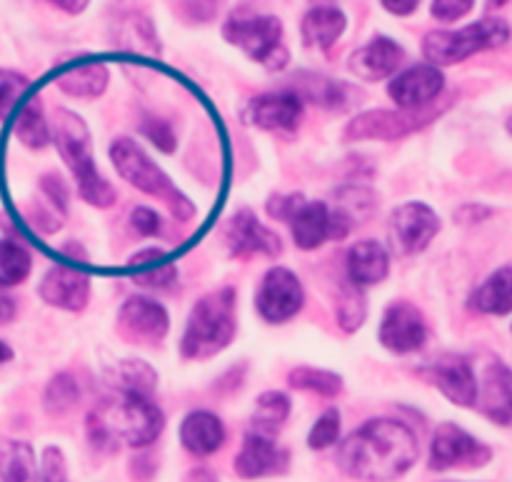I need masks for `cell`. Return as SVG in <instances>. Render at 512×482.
<instances>
[{"instance_id":"22","label":"cell","mask_w":512,"mask_h":482,"mask_svg":"<svg viewBox=\"0 0 512 482\" xmlns=\"http://www.w3.org/2000/svg\"><path fill=\"white\" fill-rule=\"evenodd\" d=\"M50 80H55V85L70 98L93 100L108 88L110 70L100 58H75L53 70Z\"/></svg>"},{"instance_id":"41","label":"cell","mask_w":512,"mask_h":482,"mask_svg":"<svg viewBox=\"0 0 512 482\" xmlns=\"http://www.w3.org/2000/svg\"><path fill=\"white\" fill-rule=\"evenodd\" d=\"M140 135L163 155H173L178 150V135L175 128L163 118H143L138 125Z\"/></svg>"},{"instance_id":"5","label":"cell","mask_w":512,"mask_h":482,"mask_svg":"<svg viewBox=\"0 0 512 482\" xmlns=\"http://www.w3.org/2000/svg\"><path fill=\"white\" fill-rule=\"evenodd\" d=\"M108 158L113 163L115 173L133 185L140 193L150 195V198L160 200L165 208L170 210L175 220L188 223L195 215V203L170 180V175L145 153L140 143L133 138H115L108 148Z\"/></svg>"},{"instance_id":"3","label":"cell","mask_w":512,"mask_h":482,"mask_svg":"<svg viewBox=\"0 0 512 482\" xmlns=\"http://www.w3.org/2000/svg\"><path fill=\"white\" fill-rule=\"evenodd\" d=\"M50 128H53V145L58 148L65 168L73 173L80 200L88 203L90 208L98 210L115 205L118 190L113 188V183L108 178H103V173L95 165L93 140H90L88 123L80 115H75L73 110L60 108L55 113V120L50 123Z\"/></svg>"},{"instance_id":"34","label":"cell","mask_w":512,"mask_h":482,"mask_svg":"<svg viewBox=\"0 0 512 482\" xmlns=\"http://www.w3.org/2000/svg\"><path fill=\"white\" fill-rule=\"evenodd\" d=\"M288 385L298 393H313L320 398H338L345 390L343 375L328 368H315V365H298L290 370Z\"/></svg>"},{"instance_id":"31","label":"cell","mask_w":512,"mask_h":482,"mask_svg":"<svg viewBox=\"0 0 512 482\" xmlns=\"http://www.w3.org/2000/svg\"><path fill=\"white\" fill-rule=\"evenodd\" d=\"M295 93H298L303 100L305 98L313 100V103H318L320 108L325 110H345L355 98V90L350 88L348 83L325 78V75H315V73L300 75V85Z\"/></svg>"},{"instance_id":"32","label":"cell","mask_w":512,"mask_h":482,"mask_svg":"<svg viewBox=\"0 0 512 482\" xmlns=\"http://www.w3.org/2000/svg\"><path fill=\"white\" fill-rule=\"evenodd\" d=\"M108 378L118 393H138L150 395V398H153L160 383L158 370L140 358L118 360V363L108 370Z\"/></svg>"},{"instance_id":"9","label":"cell","mask_w":512,"mask_h":482,"mask_svg":"<svg viewBox=\"0 0 512 482\" xmlns=\"http://www.w3.org/2000/svg\"><path fill=\"white\" fill-rule=\"evenodd\" d=\"M255 313L268 325H285L305 308V285L288 265H273L255 288Z\"/></svg>"},{"instance_id":"29","label":"cell","mask_w":512,"mask_h":482,"mask_svg":"<svg viewBox=\"0 0 512 482\" xmlns=\"http://www.w3.org/2000/svg\"><path fill=\"white\" fill-rule=\"evenodd\" d=\"M8 130L28 150H45L48 145H53V128H50V120L45 118L43 105L35 93H30L15 108V113L8 118Z\"/></svg>"},{"instance_id":"17","label":"cell","mask_w":512,"mask_h":482,"mask_svg":"<svg viewBox=\"0 0 512 482\" xmlns=\"http://www.w3.org/2000/svg\"><path fill=\"white\" fill-rule=\"evenodd\" d=\"M225 248L233 258H275L283 250V240L275 230H270L253 210L243 208L225 223L223 228Z\"/></svg>"},{"instance_id":"28","label":"cell","mask_w":512,"mask_h":482,"mask_svg":"<svg viewBox=\"0 0 512 482\" xmlns=\"http://www.w3.org/2000/svg\"><path fill=\"white\" fill-rule=\"evenodd\" d=\"M468 308L478 315H490V318H508V315H512V265L495 268L470 293Z\"/></svg>"},{"instance_id":"54","label":"cell","mask_w":512,"mask_h":482,"mask_svg":"<svg viewBox=\"0 0 512 482\" xmlns=\"http://www.w3.org/2000/svg\"><path fill=\"white\" fill-rule=\"evenodd\" d=\"M488 3H490V5H495V8H500V5H508L510 0H488Z\"/></svg>"},{"instance_id":"19","label":"cell","mask_w":512,"mask_h":482,"mask_svg":"<svg viewBox=\"0 0 512 482\" xmlns=\"http://www.w3.org/2000/svg\"><path fill=\"white\" fill-rule=\"evenodd\" d=\"M118 328L130 340L143 345H158L170 333V313L158 298L130 295L118 308Z\"/></svg>"},{"instance_id":"27","label":"cell","mask_w":512,"mask_h":482,"mask_svg":"<svg viewBox=\"0 0 512 482\" xmlns=\"http://www.w3.org/2000/svg\"><path fill=\"white\" fill-rule=\"evenodd\" d=\"M348 30V15L338 5H315L300 20V40L310 50H330Z\"/></svg>"},{"instance_id":"39","label":"cell","mask_w":512,"mask_h":482,"mask_svg":"<svg viewBox=\"0 0 512 482\" xmlns=\"http://www.w3.org/2000/svg\"><path fill=\"white\" fill-rule=\"evenodd\" d=\"M30 93H33V83L23 73L0 68V120H8Z\"/></svg>"},{"instance_id":"46","label":"cell","mask_w":512,"mask_h":482,"mask_svg":"<svg viewBox=\"0 0 512 482\" xmlns=\"http://www.w3.org/2000/svg\"><path fill=\"white\" fill-rule=\"evenodd\" d=\"M475 8V0H433L430 3V15L438 23H458L470 10Z\"/></svg>"},{"instance_id":"47","label":"cell","mask_w":512,"mask_h":482,"mask_svg":"<svg viewBox=\"0 0 512 482\" xmlns=\"http://www.w3.org/2000/svg\"><path fill=\"white\" fill-rule=\"evenodd\" d=\"M493 215V208L483 203H468V205H460L455 210V223H463V225H475V223H483Z\"/></svg>"},{"instance_id":"45","label":"cell","mask_w":512,"mask_h":482,"mask_svg":"<svg viewBox=\"0 0 512 482\" xmlns=\"http://www.w3.org/2000/svg\"><path fill=\"white\" fill-rule=\"evenodd\" d=\"M130 228L140 235V238H158L163 230V218L150 205H135L130 210Z\"/></svg>"},{"instance_id":"37","label":"cell","mask_w":512,"mask_h":482,"mask_svg":"<svg viewBox=\"0 0 512 482\" xmlns=\"http://www.w3.org/2000/svg\"><path fill=\"white\" fill-rule=\"evenodd\" d=\"M80 403V385L70 373H55L43 390V410L53 418L68 415Z\"/></svg>"},{"instance_id":"13","label":"cell","mask_w":512,"mask_h":482,"mask_svg":"<svg viewBox=\"0 0 512 482\" xmlns=\"http://www.w3.org/2000/svg\"><path fill=\"white\" fill-rule=\"evenodd\" d=\"M388 228L393 248L410 258V255L425 253L433 245L440 228H443V220L433 205L423 203V200H408L390 213Z\"/></svg>"},{"instance_id":"40","label":"cell","mask_w":512,"mask_h":482,"mask_svg":"<svg viewBox=\"0 0 512 482\" xmlns=\"http://www.w3.org/2000/svg\"><path fill=\"white\" fill-rule=\"evenodd\" d=\"M335 200H338V208L353 218L355 225H358L360 220L368 218L370 210L375 208L373 190L363 188V185H348V188H340V193H335Z\"/></svg>"},{"instance_id":"36","label":"cell","mask_w":512,"mask_h":482,"mask_svg":"<svg viewBox=\"0 0 512 482\" xmlns=\"http://www.w3.org/2000/svg\"><path fill=\"white\" fill-rule=\"evenodd\" d=\"M33 270V255L18 240L0 238V288L10 290L25 283Z\"/></svg>"},{"instance_id":"21","label":"cell","mask_w":512,"mask_h":482,"mask_svg":"<svg viewBox=\"0 0 512 482\" xmlns=\"http://www.w3.org/2000/svg\"><path fill=\"white\" fill-rule=\"evenodd\" d=\"M178 443L193 458H210L228 443V428L213 410L195 408L183 415L178 425Z\"/></svg>"},{"instance_id":"24","label":"cell","mask_w":512,"mask_h":482,"mask_svg":"<svg viewBox=\"0 0 512 482\" xmlns=\"http://www.w3.org/2000/svg\"><path fill=\"white\" fill-rule=\"evenodd\" d=\"M478 408L490 423L512 425V368L503 360H493L480 380Z\"/></svg>"},{"instance_id":"50","label":"cell","mask_w":512,"mask_h":482,"mask_svg":"<svg viewBox=\"0 0 512 482\" xmlns=\"http://www.w3.org/2000/svg\"><path fill=\"white\" fill-rule=\"evenodd\" d=\"M15 315H18V303H15V298L8 290L0 288V325L13 323Z\"/></svg>"},{"instance_id":"42","label":"cell","mask_w":512,"mask_h":482,"mask_svg":"<svg viewBox=\"0 0 512 482\" xmlns=\"http://www.w3.org/2000/svg\"><path fill=\"white\" fill-rule=\"evenodd\" d=\"M38 482H73L68 475V460L58 445H48L40 453Z\"/></svg>"},{"instance_id":"6","label":"cell","mask_w":512,"mask_h":482,"mask_svg":"<svg viewBox=\"0 0 512 482\" xmlns=\"http://www.w3.org/2000/svg\"><path fill=\"white\" fill-rule=\"evenodd\" d=\"M510 25L503 18H480L463 28H443L430 30L423 38V58L425 63L448 68L458 65L483 50H498L510 43Z\"/></svg>"},{"instance_id":"48","label":"cell","mask_w":512,"mask_h":482,"mask_svg":"<svg viewBox=\"0 0 512 482\" xmlns=\"http://www.w3.org/2000/svg\"><path fill=\"white\" fill-rule=\"evenodd\" d=\"M215 10H218V0H185V13L198 23L213 20Z\"/></svg>"},{"instance_id":"33","label":"cell","mask_w":512,"mask_h":482,"mask_svg":"<svg viewBox=\"0 0 512 482\" xmlns=\"http://www.w3.org/2000/svg\"><path fill=\"white\" fill-rule=\"evenodd\" d=\"M0 482H38V455L25 440H10L0 450Z\"/></svg>"},{"instance_id":"51","label":"cell","mask_w":512,"mask_h":482,"mask_svg":"<svg viewBox=\"0 0 512 482\" xmlns=\"http://www.w3.org/2000/svg\"><path fill=\"white\" fill-rule=\"evenodd\" d=\"M50 5H55L58 10H63V13L68 15H80L88 10L90 0H48Z\"/></svg>"},{"instance_id":"12","label":"cell","mask_w":512,"mask_h":482,"mask_svg":"<svg viewBox=\"0 0 512 482\" xmlns=\"http://www.w3.org/2000/svg\"><path fill=\"white\" fill-rule=\"evenodd\" d=\"M423 378L438 388V393L455 408H478L480 378L475 375V365L463 353H445L440 358L423 365Z\"/></svg>"},{"instance_id":"53","label":"cell","mask_w":512,"mask_h":482,"mask_svg":"<svg viewBox=\"0 0 512 482\" xmlns=\"http://www.w3.org/2000/svg\"><path fill=\"white\" fill-rule=\"evenodd\" d=\"M505 133H508L512 138V113L508 115V118H505Z\"/></svg>"},{"instance_id":"43","label":"cell","mask_w":512,"mask_h":482,"mask_svg":"<svg viewBox=\"0 0 512 482\" xmlns=\"http://www.w3.org/2000/svg\"><path fill=\"white\" fill-rule=\"evenodd\" d=\"M40 195L45 198V205L53 208L55 213H60L65 218L70 208V188L58 173H45L38 183Z\"/></svg>"},{"instance_id":"35","label":"cell","mask_w":512,"mask_h":482,"mask_svg":"<svg viewBox=\"0 0 512 482\" xmlns=\"http://www.w3.org/2000/svg\"><path fill=\"white\" fill-rule=\"evenodd\" d=\"M368 320V295L363 288L345 283L335 300V323L345 335L358 333Z\"/></svg>"},{"instance_id":"38","label":"cell","mask_w":512,"mask_h":482,"mask_svg":"<svg viewBox=\"0 0 512 482\" xmlns=\"http://www.w3.org/2000/svg\"><path fill=\"white\" fill-rule=\"evenodd\" d=\"M340 440H343V415L338 408L323 410L305 435V445L313 453H325V450L340 445Z\"/></svg>"},{"instance_id":"7","label":"cell","mask_w":512,"mask_h":482,"mask_svg":"<svg viewBox=\"0 0 512 482\" xmlns=\"http://www.w3.org/2000/svg\"><path fill=\"white\" fill-rule=\"evenodd\" d=\"M223 38L265 70H283L290 53L283 43V23L275 15L233 13L223 23Z\"/></svg>"},{"instance_id":"4","label":"cell","mask_w":512,"mask_h":482,"mask_svg":"<svg viewBox=\"0 0 512 482\" xmlns=\"http://www.w3.org/2000/svg\"><path fill=\"white\" fill-rule=\"evenodd\" d=\"M238 295L233 288H220L203 295L190 308L180 335L178 350L183 360H210L230 348L238 335Z\"/></svg>"},{"instance_id":"18","label":"cell","mask_w":512,"mask_h":482,"mask_svg":"<svg viewBox=\"0 0 512 482\" xmlns=\"http://www.w3.org/2000/svg\"><path fill=\"white\" fill-rule=\"evenodd\" d=\"M235 475L240 480H265L285 475L290 468V453L280 448L278 440L248 430L243 435L238 455L233 460Z\"/></svg>"},{"instance_id":"56","label":"cell","mask_w":512,"mask_h":482,"mask_svg":"<svg viewBox=\"0 0 512 482\" xmlns=\"http://www.w3.org/2000/svg\"><path fill=\"white\" fill-rule=\"evenodd\" d=\"M510 330H512V325H510Z\"/></svg>"},{"instance_id":"8","label":"cell","mask_w":512,"mask_h":482,"mask_svg":"<svg viewBox=\"0 0 512 482\" xmlns=\"http://www.w3.org/2000/svg\"><path fill=\"white\" fill-rule=\"evenodd\" d=\"M493 460V448L458 423H440L430 435L428 468L433 473L480 470Z\"/></svg>"},{"instance_id":"11","label":"cell","mask_w":512,"mask_h":482,"mask_svg":"<svg viewBox=\"0 0 512 482\" xmlns=\"http://www.w3.org/2000/svg\"><path fill=\"white\" fill-rule=\"evenodd\" d=\"M430 330L425 315L410 300H393L383 310L378 323V343L390 355H415L428 345Z\"/></svg>"},{"instance_id":"44","label":"cell","mask_w":512,"mask_h":482,"mask_svg":"<svg viewBox=\"0 0 512 482\" xmlns=\"http://www.w3.org/2000/svg\"><path fill=\"white\" fill-rule=\"evenodd\" d=\"M305 200L308 198L303 193H275L265 203V213L273 220H280V223H290L295 218V213L303 208Z\"/></svg>"},{"instance_id":"25","label":"cell","mask_w":512,"mask_h":482,"mask_svg":"<svg viewBox=\"0 0 512 482\" xmlns=\"http://www.w3.org/2000/svg\"><path fill=\"white\" fill-rule=\"evenodd\" d=\"M130 280L135 285L145 290H155V293H163L178 285L180 270L175 263L173 255L163 248H143L128 260L125 265Z\"/></svg>"},{"instance_id":"2","label":"cell","mask_w":512,"mask_h":482,"mask_svg":"<svg viewBox=\"0 0 512 482\" xmlns=\"http://www.w3.org/2000/svg\"><path fill=\"white\" fill-rule=\"evenodd\" d=\"M85 430L90 445L100 453H113L120 445L145 450L163 435L165 413L150 395L118 393L90 410Z\"/></svg>"},{"instance_id":"23","label":"cell","mask_w":512,"mask_h":482,"mask_svg":"<svg viewBox=\"0 0 512 482\" xmlns=\"http://www.w3.org/2000/svg\"><path fill=\"white\" fill-rule=\"evenodd\" d=\"M345 275L355 288H375L390 275V250L380 240H358L345 253Z\"/></svg>"},{"instance_id":"55","label":"cell","mask_w":512,"mask_h":482,"mask_svg":"<svg viewBox=\"0 0 512 482\" xmlns=\"http://www.w3.org/2000/svg\"><path fill=\"white\" fill-rule=\"evenodd\" d=\"M445 482H460V480H445Z\"/></svg>"},{"instance_id":"52","label":"cell","mask_w":512,"mask_h":482,"mask_svg":"<svg viewBox=\"0 0 512 482\" xmlns=\"http://www.w3.org/2000/svg\"><path fill=\"white\" fill-rule=\"evenodd\" d=\"M13 358H15L13 348H10V345L5 343V340H0V365L10 363V360H13Z\"/></svg>"},{"instance_id":"10","label":"cell","mask_w":512,"mask_h":482,"mask_svg":"<svg viewBox=\"0 0 512 482\" xmlns=\"http://www.w3.org/2000/svg\"><path fill=\"white\" fill-rule=\"evenodd\" d=\"M433 118H435V110L430 108L428 110L375 108L350 118V123L345 125L343 135L348 143H370V140L390 143V140L408 138V135L428 128Z\"/></svg>"},{"instance_id":"15","label":"cell","mask_w":512,"mask_h":482,"mask_svg":"<svg viewBox=\"0 0 512 482\" xmlns=\"http://www.w3.org/2000/svg\"><path fill=\"white\" fill-rule=\"evenodd\" d=\"M303 113L305 103L295 90H273L250 98L243 108V120L250 128L268 133H295Z\"/></svg>"},{"instance_id":"14","label":"cell","mask_w":512,"mask_h":482,"mask_svg":"<svg viewBox=\"0 0 512 482\" xmlns=\"http://www.w3.org/2000/svg\"><path fill=\"white\" fill-rule=\"evenodd\" d=\"M90 290H93L90 268L73 260L50 265L38 283L40 300L63 313H83L90 303Z\"/></svg>"},{"instance_id":"30","label":"cell","mask_w":512,"mask_h":482,"mask_svg":"<svg viewBox=\"0 0 512 482\" xmlns=\"http://www.w3.org/2000/svg\"><path fill=\"white\" fill-rule=\"evenodd\" d=\"M290 413H293V400H290L288 393H283V390H265L253 403L250 430L275 438L290 420Z\"/></svg>"},{"instance_id":"16","label":"cell","mask_w":512,"mask_h":482,"mask_svg":"<svg viewBox=\"0 0 512 482\" xmlns=\"http://www.w3.org/2000/svg\"><path fill=\"white\" fill-rule=\"evenodd\" d=\"M443 90V68L430 63L408 65L388 80V95L400 110H428L443 95Z\"/></svg>"},{"instance_id":"26","label":"cell","mask_w":512,"mask_h":482,"mask_svg":"<svg viewBox=\"0 0 512 482\" xmlns=\"http://www.w3.org/2000/svg\"><path fill=\"white\" fill-rule=\"evenodd\" d=\"M288 228L293 243L305 253L323 248L325 243L333 240V208L325 200H305Z\"/></svg>"},{"instance_id":"1","label":"cell","mask_w":512,"mask_h":482,"mask_svg":"<svg viewBox=\"0 0 512 482\" xmlns=\"http://www.w3.org/2000/svg\"><path fill=\"white\" fill-rule=\"evenodd\" d=\"M420 460V438L405 420L373 418L345 435L335 465L360 482H393L405 478Z\"/></svg>"},{"instance_id":"20","label":"cell","mask_w":512,"mask_h":482,"mask_svg":"<svg viewBox=\"0 0 512 482\" xmlns=\"http://www.w3.org/2000/svg\"><path fill=\"white\" fill-rule=\"evenodd\" d=\"M405 60V48L390 35H375L368 43L353 50L348 58V70L365 83L390 80Z\"/></svg>"},{"instance_id":"49","label":"cell","mask_w":512,"mask_h":482,"mask_svg":"<svg viewBox=\"0 0 512 482\" xmlns=\"http://www.w3.org/2000/svg\"><path fill=\"white\" fill-rule=\"evenodd\" d=\"M380 5L395 18H408L420 8V0H380Z\"/></svg>"}]
</instances>
